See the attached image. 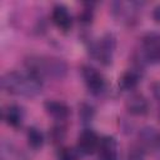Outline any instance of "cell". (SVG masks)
Instances as JSON below:
<instances>
[{
	"label": "cell",
	"instance_id": "obj_16",
	"mask_svg": "<svg viewBox=\"0 0 160 160\" xmlns=\"http://www.w3.org/2000/svg\"><path fill=\"white\" fill-rule=\"evenodd\" d=\"M152 18L156 22H160V5H158L152 11Z\"/></svg>",
	"mask_w": 160,
	"mask_h": 160
},
{
	"label": "cell",
	"instance_id": "obj_4",
	"mask_svg": "<svg viewBox=\"0 0 160 160\" xmlns=\"http://www.w3.org/2000/svg\"><path fill=\"white\" fill-rule=\"evenodd\" d=\"M82 76H84L85 84H86V86L89 88L90 91H92V92H100L104 89V85H105L104 78L94 68H91V66H84L82 68Z\"/></svg>",
	"mask_w": 160,
	"mask_h": 160
},
{
	"label": "cell",
	"instance_id": "obj_7",
	"mask_svg": "<svg viewBox=\"0 0 160 160\" xmlns=\"http://www.w3.org/2000/svg\"><path fill=\"white\" fill-rule=\"evenodd\" d=\"M126 109L132 115H145L149 110V102L141 94H132L126 100Z\"/></svg>",
	"mask_w": 160,
	"mask_h": 160
},
{
	"label": "cell",
	"instance_id": "obj_3",
	"mask_svg": "<svg viewBox=\"0 0 160 160\" xmlns=\"http://www.w3.org/2000/svg\"><path fill=\"white\" fill-rule=\"evenodd\" d=\"M142 54L148 61L155 62L160 60V35L159 34H150L144 39Z\"/></svg>",
	"mask_w": 160,
	"mask_h": 160
},
{
	"label": "cell",
	"instance_id": "obj_17",
	"mask_svg": "<svg viewBox=\"0 0 160 160\" xmlns=\"http://www.w3.org/2000/svg\"><path fill=\"white\" fill-rule=\"evenodd\" d=\"M154 94L158 99H160V84H156L154 85Z\"/></svg>",
	"mask_w": 160,
	"mask_h": 160
},
{
	"label": "cell",
	"instance_id": "obj_2",
	"mask_svg": "<svg viewBox=\"0 0 160 160\" xmlns=\"http://www.w3.org/2000/svg\"><path fill=\"white\" fill-rule=\"evenodd\" d=\"M28 71L41 78H51L60 80L68 72L66 64L54 56H30L26 60Z\"/></svg>",
	"mask_w": 160,
	"mask_h": 160
},
{
	"label": "cell",
	"instance_id": "obj_5",
	"mask_svg": "<svg viewBox=\"0 0 160 160\" xmlns=\"http://www.w3.org/2000/svg\"><path fill=\"white\" fill-rule=\"evenodd\" d=\"M100 140L92 130H84L78 139V148L82 154H92L99 148Z\"/></svg>",
	"mask_w": 160,
	"mask_h": 160
},
{
	"label": "cell",
	"instance_id": "obj_1",
	"mask_svg": "<svg viewBox=\"0 0 160 160\" xmlns=\"http://www.w3.org/2000/svg\"><path fill=\"white\" fill-rule=\"evenodd\" d=\"M1 88L6 92L31 98L41 91V79L30 71H9L1 78Z\"/></svg>",
	"mask_w": 160,
	"mask_h": 160
},
{
	"label": "cell",
	"instance_id": "obj_15",
	"mask_svg": "<svg viewBox=\"0 0 160 160\" xmlns=\"http://www.w3.org/2000/svg\"><path fill=\"white\" fill-rule=\"evenodd\" d=\"M59 160H78V155L72 149L65 148L59 152Z\"/></svg>",
	"mask_w": 160,
	"mask_h": 160
},
{
	"label": "cell",
	"instance_id": "obj_8",
	"mask_svg": "<svg viewBox=\"0 0 160 160\" xmlns=\"http://www.w3.org/2000/svg\"><path fill=\"white\" fill-rule=\"evenodd\" d=\"M101 160H118V144L112 136H104L99 144Z\"/></svg>",
	"mask_w": 160,
	"mask_h": 160
},
{
	"label": "cell",
	"instance_id": "obj_10",
	"mask_svg": "<svg viewBox=\"0 0 160 160\" xmlns=\"http://www.w3.org/2000/svg\"><path fill=\"white\" fill-rule=\"evenodd\" d=\"M44 106H45L46 112L49 115H51L54 119H58V120H65L70 114L69 108L64 102H60V101L49 100L44 104Z\"/></svg>",
	"mask_w": 160,
	"mask_h": 160
},
{
	"label": "cell",
	"instance_id": "obj_14",
	"mask_svg": "<svg viewBox=\"0 0 160 160\" xmlns=\"http://www.w3.org/2000/svg\"><path fill=\"white\" fill-rule=\"evenodd\" d=\"M1 160H25V159H22L21 154L15 151L10 145H9V148H5V145H2Z\"/></svg>",
	"mask_w": 160,
	"mask_h": 160
},
{
	"label": "cell",
	"instance_id": "obj_6",
	"mask_svg": "<svg viewBox=\"0 0 160 160\" xmlns=\"http://www.w3.org/2000/svg\"><path fill=\"white\" fill-rule=\"evenodd\" d=\"M114 49H115V40H114V38L111 35H106L104 39H101V41L99 42V45L95 48L94 51H95L96 56L100 59L101 62L110 64Z\"/></svg>",
	"mask_w": 160,
	"mask_h": 160
},
{
	"label": "cell",
	"instance_id": "obj_13",
	"mask_svg": "<svg viewBox=\"0 0 160 160\" xmlns=\"http://www.w3.org/2000/svg\"><path fill=\"white\" fill-rule=\"evenodd\" d=\"M28 141H29V145L34 149H39L41 148L42 142H44V138H42V134L35 129V128H30L29 131H28Z\"/></svg>",
	"mask_w": 160,
	"mask_h": 160
},
{
	"label": "cell",
	"instance_id": "obj_11",
	"mask_svg": "<svg viewBox=\"0 0 160 160\" xmlns=\"http://www.w3.org/2000/svg\"><path fill=\"white\" fill-rule=\"evenodd\" d=\"M2 116H4V120L11 125V126H19L22 121V118H24V114H22V110L16 106V105H9L4 112H2Z\"/></svg>",
	"mask_w": 160,
	"mask_h": 160
},
{
	"label": "cell",
	"instance_id": "obj_12",
	"mask_svg": "<svg viewBox=\"0 0 160 160\" xmlns=\"http://www.w3.org/2000/svg\"><path fill=\"white\" fill-rule=\"evenodd\" d=\"M120 82H121V86H122L124 89L131 90V89H134V88L138 85V82H139V75H138L135 71L129 70L128 72H125V74L122 75Z\"/></svg>",
	"mask_w": 160,
	"mask_h": 160
},
{
	"label": "cell",
	"instance_id": "obj_9",
	"mask_svg": "<svg viewBox=\"0 0 160 160\" xmlns=\"http://www.w3.org/2000/svg\"><path fill=\"white\" fill-rule=\"evenodd\" d=\"M54 24L62 31H66L71 28V16L68 11V9L62 5H56L51 14Z\"/></svg>",
	"mask_w": 160,
	"mask_h": 160
}]
</instances>
